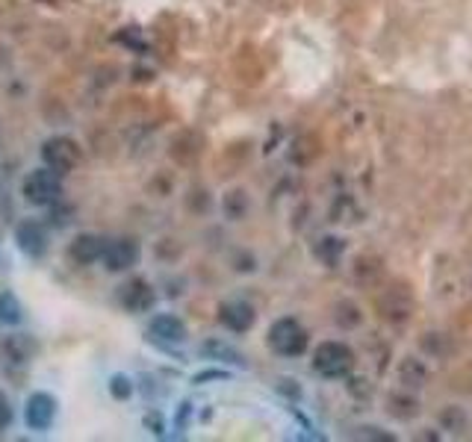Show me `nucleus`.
<instances>
[{
    "instance_id": "nucleus-1",
    "label": "nucleus",
    "mask_w": 472,
    "mask_h": 442,
    "mask_svg": "<svg viewBox=\"0 0 472 442\" xmlns=\"http://www.w3.org/2000/svg\"><path fill=\"white\" fill-rule=\"evenodd\" d=\"M21 195L33 206H51V204L59 201V195H63V175L54 171L51 166L35 168V171H30L27 177H24Z\"/></svg>"
},
{
    "instance_id": "nucleus-2",
    "label": "nucleus",
    "mask_w": 472,
    "mask_h": 442,
    "mask_svg": "<svg viewBox=\"0 0 472 442\" xmlns=\"http://www.w3.org/2000/svg\"><path fill=\"white\" fill-rule=\"evenodd\" d=\"M352 366H355V354L346 342L331 339V342H322V346L313 351V368L328 380L348 375V368Z\"/></svg>"
},
{
    "instance_id": "nucleus-3",
    "label": "nucleus",
    "mask_w": 472,
    "mask_h": 442,
    "mask_svg": "<svg viewBox=\"0 0 472 442\" xmlns=\"http://www.w3.org/2000/svg\"><path fill=\"white\" fill-rule=\"evenodd\" d=\"M269 346L281 354V357H298L307 348V334L296 318H277L269 330Z\"/></svg>"
},
{
    "instance_id": "nucleus-4",
    "label": "nucleus",
    "mask_w": 472,
    "mask_h": 442,
    "mask_svg": "<svg viewBox=\"0 0 472 442\" xmlns=\"http://www.w3.org/2000/svg\"><path fill=\"white\" fill-rule=\"evenodd\" d=\"M56 419V398L51 392H33L27 398V407H24V422H27L30 431L42 434L54 425Z\"/></svg>"
},
{
    "instance_id": "nucleus-5",
    "label": "nucleus",
    "mask_w": 472,
    "mask_h": 442,
    "mask_svg": "<svg viewBox=\"0 0 472 442\" xmlns=\"http://www.w3.org/2000/svg\"><path fill=\"white\" fill-rule=\"evenodd\" d=\"M42 156H45V166H51L59 175H65V171H71L80 163V147L65 136H56L51 142H45Z\"/></svg>"
},
{
    "instance_id": "nucleus-6",
    "label": "nucleus",
    "mask_w": 472,
    "mask_h": 442,
    "mask_svg": "<svg viewBox=\"0 0 472 442\" xmlns=\"http://www.w3.org/2000/svg\"><path fill=\"white\" fill-rule=\"evenodd\" d=\"M148 337L154 342H160V346H180V342L186 339V325L180 322L177 316H154L151 325H148Z\"/></svg>"
},
{
    "instance_id": "nucleus-7",
    "label": "nucleus",
    "mask_w": 472,
    "mask_h": 442,
    "mask_svg": "<svg viewBox=\"0 0 472 442\" xmlns=\"http://www.w3.org/2000/svg\"><path fill=\"white\" fill-rule=\"evenodd\" d=\"M139 260V248L133 239H110L104 251V263L110 272H125V268L136 266Z\"/></svg>"
},
{
    "instance_id": "nucleus-8",
    "label": "nucleus",
    "mask_w": 472,
    "mask_h": 442,
    "mask_svg": "<svg viewBox=\"0 0 472 442\" xmlns=\"http://www.w3.org/2000/svg\"><path fill=\"white\" fill-rule=\"evenodd\" d=\"M118 301L127 306L130 313H145V310H151L154 306V292L151 286L145 284V280H127L125 286H121L118 292Z\"/></svg>"
},
{
    "instance_id": "nucleus-9",
    "label": "nucleus",
    "mask_w": 472,
    "mask_h": 442,
    "mask_svg": "<svg viewBox=\"0 0 472 442\" xmlns=\"http://www.w3.org/2000/svg\"><path fill=\"white\" fill-rule=\"evenodd\" d=\"M15 242L27 256H42L47 251V233L39 221H24V225H18Z\"/></svg>"
},
{
    "instance_id": "nucleus-10",
    "label": "nucleus",
    "mask_w": 472,
    "mask_h": 442,
    "mask_svg": "<svg viewBox=\"0 0 472 442\" xmlns=\"http://www.w3.org/2000/svg\"><path fill=\"white\" fill-rule=\"evenodd\" d=\"M106 242H110V239L95 236V233H83V236L75 239V245H71V251H68V254L75 256L77 263L89 266V263H95V260H104Z\"/></svg>"
},
{
    "instance_id": "nucleus-11",
    "label": "nucleus",
    "mask_w": 472,
    "mask_h": 442,
    "mask_svg": "<svg viewBox=\"0 0 472 442\" xmlns=\"http://www.w3.org/2000/svg\"><path fill=\"white\" fill-rule=\"evenodd\" d=\"M219 318H222L225 327L234 330V334H246V330L254 325V306L246 304V301H227L222 306Z\"/></svg>"
},
{
    "instance_id": "nucleus-12",
    "label": "nucleus",
    "mask_w": 472,
    "mask_h": 442,
    "mask_svg": "<svg viewBox=\"0 0 472 442\" xmlns=\"http://www.w3.org/2000/svg\"><path fill=\"white\" fill-rule=\"evenodd\" d=\"M24 306L12 292H0V325H21Z\"/></svg>"
},
{
    "instance_id": "nucleus-13",
    "label": "nucleus",
    "mask_w": 472,
    "mask_h": 442,
    "mask_svg": "<svg viewBox=\"0 0 472 442\" xmlns=\"http://www.w3.org/2000/svg\"><path fill=\"white\" fill-rule=\"evenodd\" d=\"M402 380L407 387H422L426 384V366H422L419 360H407L402 366Z\"/></svg>"
},
{
    "instance_id": "nucleus-14",
    "label": "nucleus",
    "mask_w": 472,
    "mask_h": 442,
    "mask_svg": "<svg viewBox=\"0 0 472 442\" xmlns=\"http://www.w3.org/2000/svg\"><path fill=\"white\" fill-rule=\"evenodd\" d=\"M248 210V198H246V192H231L225 198V213L231 216V218H242V213Z\"/></svg>"
},
{
    "instance_id": "nucleus-15",
    "label": "nucleus",
    "mask_w": 472,
    "mask_h": 442,
    "mask_svg": "<svg viewBox=\"0 0 472 442\" xmlns=\"http://www.w3.org/2000/svg\"><path fill=\"white\" fill-rule=\"evenodd\" d=\"M204 354H207V357H227V363H242L239 354L234 348L222 346V342H207V346H204Z\"/></svg>"
},
{
    "instance_id": "nucleus-16",
    "label": "nucleus",
    "mask_w": 472,
    "mask_h": 442,
    "mask_svg": "<svg viewBox=\"0 0 472 442\" xmlns=\"http://www.w3.org/2000/svg\"><path fill=\"white\" fill-rule=\"evenodd\" d=\"M110 392H113V398H130V392H133V387H130V377H125V375H115L113 380H110Z\"/></svg>"
},
{
    "instance_id": "nucleus-17",
    "label": "nucleus",
    "mask_w": 472,
    "mask_h": 442,
    "mask_svg": "<svg viewBox=\"0 0 472 442\" xmlns=\"http://www.w3.org/2000/svg\"><path fill=\"white\" fill-rule=\"evenodd\" d=\"M9 425H12V407H9V398L0 392V434H4Z\"/></svg>"
}]
</instances>
